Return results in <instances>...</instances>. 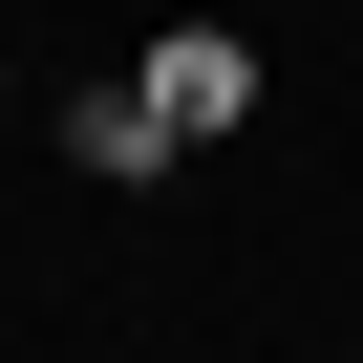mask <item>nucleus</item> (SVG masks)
<instances>
[{"label": "nucleus", "mask_w": 363, "mask_h": 363, "mask_svg": "<svg viewBox=\"0 0 363 363\" xmlns=\"http://www.w3.org/2000/svg\"><path fill=\"white\" fill-rule=\"evenodd\" d=\"M128 86H150V128H171V150L257 128V43H235V22H171V43H128Z\"/></svg>", "instance_id": "f257e3e1"}, {"label": "nucleus", "mask_w": 363, "mask_h": 363, "mask_svg": "<svg viewBox=\"0 0 363 363\" xmlns=\"http://www.w3.org/2000/svg\"><path fill=\"white\" fill-rule=\"evenodd\" d=\"M65 150L107 171V193H150V171H171V128H150V86H65Z\"/></svg>", "instance_id": "f03ea898"}]
</instances>
